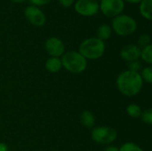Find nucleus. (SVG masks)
<instances>
[{
    "label": "nucleus",
    "mask_w": 152,
    "mask_h": 151,
    "mask_svg": "<svg viewBox=\"0 0 152 151\" xmlns=\"http://www.w3.org/2000/svg\"><path fill=\"white\" fill-rule=\"evenodd\" d=\"M119 151H144L134 142H126L119 149Z\"/></svg>",
    "instance_id": "a211bd4d"
},
{
    "label": "nucleus",
    "mask_w": 152,
    "mask_h": 151,
    "mask_svg": "<svg viewBox=\"0 0 152 151\" xmlns=\"http://www.w3.org/2000/svg\"><path fill=\"white\" fill-rule=\"evenodd\" d=\"M61 61L62 68L72 74H80L84 72L87 67V60L76 51L64 53Z\"/></svg>",
    "instance_id": "7ed1b4c3"
},
{
    "label": "nucleus",
    "mask_w": 152,
    "mask_h": 151,
    "mask_svg": "<svg viewBox=\"0 0 152 151\" xmlns=\"http://www.w3.org/2000/svg\"><path fill=\"white\" fill-rule=\"evenodd\" d=\"M105 43L97 37H89L85 39L79 45L78 53L86 60H98L105 53Z\"/></svg>",
    "instance_id": "f03ea898"
},
{
    "label": "nucleus",
    "mask_w": 152,
    "mask_h": 151,
    "mask_svg": "<svg viewBox=\"0 0 152 151\" xmlns=\"http://www.w3.org/2000/svg\"><path fill=\"white\" fill-rule=\"evenodd\" d=\"M142 108L135 103H131L126 107V113L130 117L133 118H139L142 115Z\"/></svg>",
    "instance_id": "2eb2a0df"
},
{
    "label": "nucleus",
    "mask_w": 152,
    "mask_h": 151,
    "mask_svg": "<svg viewBox=\"0 0 152 151\" xmlns=\"http://www.w3.org/2000/svg\"><path fill=\"white\" fill-rule=\"evenodd\" d=\"M45 47L47 53L51 57L60 58L65 53V45L63 42L56 36L49 37L45 41Z\"/></svg>",
    "instance_id": "1a4fd4ad"
},
{
    "label": "nucleus",
    "mask_w": 152,
    "mask_h": 151,
    "mask_svg": "<svg viewBox=\"0 0 152 151\" xmlns=\"http://www.w3.org/2000/svg\"><path fill=\"white\" fill-rule=\"evenodd\" d=\"M32 4H34L35 6H41L44 4H46L48 3H50L52 0H28Z\"/></svg>",
    "instance_id": "4be33fe9"
},
{
    "label": "nucleus",
    "mask_w": 152,
    "mask_h": 151,
    "mask_svg": "<svg viewBox=\"0 0 152 151\" xmlns=\"http://www.w3.org/2000/svg\"><path fill=\"white\" fill-rule=\"evenodd\" d=\"M140 58L146 62L147 64H151L152 63V45L150 44L142 49H141V56Z\"/></svg>",
    "instance_id": "dca6fc26"
},
{
    "label": "nucleus",
    "mask_w": 152,
    "mask_h": 151,
    "mask_svg": "<svg viewBox=\"0 0 152 151\" xmlns=\"http://www.w3.org/2000/svg\"><path fill=\"white\" fill-rule=\"evenodd\" d=\"M151 6L152 0H142L140 2V12L142 16L148 20H151Z\"/></svg>",
    "instance_id": "ddd939ff"
},
{
    "label": "nucleus",
    "mask_w": 152,
    "mask_h": 151,
    "mask_svg": "<svg viewBox=\"0 0 152 151\" xmlns=\"http://www.w3.org/2000/svg\"><path fill=\"white\" fill-rule=\"evenodd\" d=\"M143 82L145 81L148 84L152 83V68L151 67H146L142 70V73L140 74Z\"/></svg>",
    "instance_id": "6ab92c4d"
},
{
    "label": "nucleus",
    "mask_w": 152,
    "mask_h": 151,
    "mask_svg": "<svg viewBox=\"0 0 152 151\" xmlns=\"http://www.w3.org/2000/svg\"><path fill=\"white\" fill-rule=\"evenodd\" d=\"M112 34V28L110 25L108 24H102L98 29H97V38H99L102 41L108 40Z\"/></svg>",
    "instance_id": "4468645a"
},
{
    "label": "nucleus",
    "mask_w": 152,
    "mask_h": 151,
    "mask_svg": "<svg viewBox=\"0 0 152 151\" xmlns=\"http://www.w3.org/2000/svg\"><path fill=\"white\" fill-rule=\"evenodd\" d=\"M143 86V80L139 72L125 70L117 78L118 91L126 97H134L140 93Z\"/></svg>",
    "instance_id": "f257e3e1"
},
{
    "label": "nucleus",
    "mask_w": 152,
    "mask_h": 151,
    "mask_svg": "<svg viewBox=\"0 0 152 151\" xmlns=\"http://www.w3.org/2000/svg\"><path fill=\"white\" fill-rule=\"evenodd\" d=\"M95 1H99V0H95ZM100 1H101V0H100Z\"/></svg>",
    "instance_id": "cd10ccee"
},
{
    "label": "nucleus",
    "mask_w": 152,
    "mask_h": 151,
    "mask_svg": "<svg viewBox=\"0 0 152 151\" xmlns=\"http://www.w3.org/2000/svg\"><path fill=\"white\" fill-rule=\"evenodd\" d=\"M112 30L120 36H127L137 29L136 20L127 14H119L112 19Z\"/></svg>",
    "instance_id": "20e7f679"
},
{
    "label": "nucleus",
    "mask_w": 152,
    "mask_h": 151,
    "mask_svg": "<svg viewBox=\"0 0 152 151\" xmlns=\"http://www.w3.org/2000/svg\"><path fill=\"white\" fill-rule=\"evenodd\" d=\"M104 151H119L118 150V147H115V146H108L105 150Z\"/></svg>",
    "instance_id": "b1692460"
},
{
    "label": "nucleus",
    "mask_w": 152,
    "mask_h": 151,
    "mask_svg": "<svg viewBox=\"0 0 152 151\" xmlns=\"http://www.w3.org/2000/svg\"><path fill=\"white\" fill-rule=\"evenodd\" d=\"M99 7L105 16L114 18L122 14L125 9V3L124 0H101Z\"/></svg>",
    "instance_id": "423d86ee"
},
{
    "label": "nucleus",
    "mask_w": 152,
    "mask_h": 151,
    "mask_svg": "<svg viewBox=\"0 0 152 151\" xmlns=\"http://www.w3.org/2000/svg\"><path fill=\"white\" fill-rule=\"evenodd\" d=\"M137 44H138L137 45L141 49H142V48H144V47L151 44V39L150 35H148V34H142V35H141L139 36V38H138Z\"/></svg>",
    "instance_id": "f3484780"
},
{
    "label": "nucleus",
    "mask_w": 152,
    "mask_h": 151,
    "mask_svg": "<svg viewBox=\"0 0 152 151\" xmlns=\"http://www.w3.org/2000/svg\"><path fill=\"white\" fill-rule=\"evenodd\" d=\"M24 15L28 21L36 27H42L46 21L45 13L35 5H28L24 10Z\"/></svg>",
    "instance_id": "6e6552de"
},
{
    "label": "nucleus",
    "mask_w": 152,
    "mask_h": 151,
    "mask_svg": "<svg viewBox=\"0 0 152 151\" xmlns=\"http://www.w3.org/2000/svg\"><path fill=\"white\" fill-rule=\"evenodd\" d=\"M80 121L81 124L88 129H91L94 126L95 124V117L94 116V114L89 111V110H85L81 113L80 116Z\"/></svg>",
    "instance_id": "f8f14e48"
},
{
    "label": "nucleus",
    "mask_w": 152,
    "mask_h": 151,
    "mask_svg": "<svg viewBox=\"0 0 152 151\" xmlns=\"http://www.w3.org/2000/svg\"><path fill=\"white\" fill-rule=\"evenodd\" d=\"M140 117L144 124L149 125H152V109L149 108L145 109L144 111H142Z\"/></svg>",
    "instance_id": "aec40b11"
},
{
    "label": "nucleus",
    "mask_w": 152,
    "mask_h": 151,
    "mask_svg": "<svg viewBox=\"0 0 152 151\" xmlns=\"http://www.w3.org/2000/svg\"><path fill=\"white\" fill-rule=\"evenodd\" d=\"M10 1H12V2H13V3H16V4H20V3L25 2L26 0H10Z\"/></svg>",
    "instance_id": "bb28decb"
},
{
    "label": "nucleus",
    "mask_w": 152,
    "mask_h": 151,
    "mask_svg": "<svg viewBox=\"0 0 152 151\" xmlns=\"http://www.w3.org/2000/svg\"><path fill=\"white\" fill-rule=\"evenodd\" d=\"M141 69H142V62L139 60L128 62V70L139 72V70H141Z\"/></svg>",
    "instance_id": "412c9836"
},
{
    "label": "nucleus",
    "mask_w": 152,
    "mask_h": 151,
    "mask_svg": "<svg viewBox=\"0 0 152 151\" xmlns=\"http://www.w3.org/2000/svg\"><path fill=\"white\" fill-rule=\"evenodd\" d=\"M58 1L63 7H70L74 4L75 0H58Z\"/></svg>",
    "instance_id": "5701e85b"
},
{
    "label": "nucleus",
    "mask_w": 152,
    "mask_h": 151,
    "mask_svg": "<svg viewBox=\"0 0 152 151\" xmlns=\"http://www.w3.org/2000/svg\"><path fill=\"white\" fill-rule=\"evenodd\" d=\"M141 48L137 44H126L120 51V57L127 61H134L140 59Z\"/></svg>",
    "instance_id": "9d476101"
},
{
    "label": "nucleus",
    "mask_w": 152,
    "mask_h": 151,
    "mask_svg": "<svg viewBox=\"0 0 152 151\" xmlns=\"http://www.w3.org/2000/svg\"><path fill=\"white\" fill-rule=\"evenodd\" d=\"M91 137L93 141L99 144L108 145L117 140V131L110 126H98L92 130Z\"/></svg>",
    "instance_id": "39448f33"
},
{
    "label": "nucleus",
    "mask_w": 152,
    "mask_h": 151,
    "mask_svg": "<svg viewBox=\"0 0 152 151\" xmlns=\"http://www.w3.org/2000/svg\"><path fill=\"white\" fill-rule=\"evenodd\" d=\"M62 68L61 61L57 57H50L45 61V69L51 73H57Z\"/></svg>",
    "instance_id": "9b49d317"
},
{
    "label": "nucleus",
    "mask_w": 152,
    "mask_h": 151,
    "mask_svg": "<svg viewBox=\"0 0 152 151\" xmlns=\"http://www.w3.org/2000/svg\"><path fill=\"white\" fill-rule=\"evenodd\" d=\"M126 2H128V3H131V4H138V3H140L142 0H126Z\"/></svg>",
    "instance_id": "a878e982"
},
{
    "label": "nucleus",
    "mask_w": 152,
    "mask_h": 151,
    "mask_svg": "<svg viewBox=\"0 0 152 151\" xmlns=\"http://www.w3.org/2000/svg\"><path fill=\"white\" fill-rule=\"evenodd\" d=\"M0 151H8V147L5 143L0 142Z\"/></svg>",
    "instance_id": "393cba45"
},
{
    "label": "nucleus",
    "mask_w": 152,
    "mask_h": 151,
    "mask_svg": "<svg viewBox=\"0 0 152 151\" xmlns=\"http://www.w3.org/2000/svg\"><path fill=\"white\" fill-rule=\"evenodd\" d=\"M74 7L78 14L86 17L94 16L100 11L99 3L95 0H77Z\"/></svg>",
    "instance_id": "0eeeda50"
}]
</instances>
